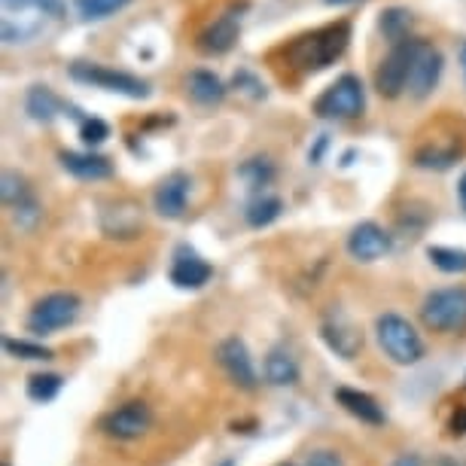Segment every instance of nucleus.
<instances>
[{
    "instance_id": "1",
    "label": "nucleus",
    "mask_w": 466,
    "mask_h": 466,
    "mask_svg": "<svg viewBox=\"0 0 466 466\" xmlns=\"http://www.w3.org/2000/svg\"><path fill=\"white\" fill-rule=\"evenodd\" d=\"M348 43H350V22L341 19L296 37L287 46V61L299 74H320L329 65H336V58L345 56Z\"/></svg>"
},
{
    "instance_id": "2",
    "label": "nucleus",
    "mask_w": 466,
    "mask_h": 466,
    "mask_svg": "<svg viewBox=\"0 0 466 466\" xmlns=\"http://www.w3.org/2000/svg\"><path fill=\"white\" fill-rule=\"evenodd\" d=\"M375 339L378 348L384 350L387 360H393L397 366H415L424 360V339L420 332L411 327V320H406L402 314L387 311L375 320Z\"/></svg>"
},
{
    "instance_id": "3",
    "label": "nucleus",
    "mask_w": 466,
    "mask_h": 466,
    "mask_svg": "<svg viewBox=\"0 0 466 466\" xmlns=\"http://www.w3.org/2000/svg\"><path fill=\"white\" fill-rule=\"evenodd\" d=\"M420 320L439 336H461L466 332V287H442L424 296Z\"/></svg>"
},
{
    "instance_id": "4",
    "label": "nucleus",
    "mask_w": 466,
    "mask_h": 466,
    "mask_svg": "<svg viewBox=\"0 0 466 466\" xmlns=\"http://www.w3.org/2000/svg\"><path fill=\"white\" fill-rule=\"evenodd\" d=\"M67 74L74 83L95 86V89H104V92H116L122 98H131V101H147L149 95H153L147 80L128 74V70H113L107 65H95V61H74V65L67 67Z\"/></svg>"
},
{
    "instance_id": "5",
    "label": "nucleus",
    "mask_w": 466,
    "mask_h": 466,
    "mask_svg": "<svg viewBox=\"0 0 466 466\" xmlns=\"http://www.w3.org/2000/svg\"><path fill=\"white\" fill-rule=\"evenodd\" d=\"M427 40H418V37H409L390 46V52L381 58V65L375 67V92L381 98H400L402 92L409 89L411 83V70H415V61L424 49Z\"/></svg>"
},
{
    "instance_id": "6",
    "label": "nucleus",
    "mask_w": 466,
    "mask_h": 466,
    "mask_svg": "<svg viewBox=\"0 0 466 466\" xmlns=\"http://www.w3.org/2000/svg\"><path fill=\"white\" fill-rule=\"evenodd\" d=\"M366 110V89L357 74H341L314 98V116L320 119H357Z\"/></svg>"
},
{
    "instance_id": "7",
    "label": "nucleus",
    "mask_w": 466,
    "mask_h": 466,
    "mask_svg": "<svg viewBox=\"0 0 466 466\" xmlns=\"http://www.w3.org/2000/svg\"><path fill=\"white\" fill-rule=\"evenodd\" d=\"M80 296L76 293H65V289H58V293H49L34 302L31 314H28V329L34 336H52V332L70 327L76 318H80Z\"/></svg>"
},
{
    "instance_id": "8",
    "label": "nucleus",
    "mask_w": 466,
    "mask_h": 466,
    "mask_svg": "<svg viewBox=\"0 0 466 466\" xmlns=\"http://www.w3.org/2000/svg\"><path fill=\"white\" fill-rule=\"evenodd\" d=\"M0 196H4V205L10 210L13 223L31 232L37 228L43 219V205L37 198V192L31 189V183L15 171H4V180H0Z\"/></svg>"
},
{
    "instance_id": "9",
    "label": "nucleus",
    "mask_w": 466,
    "mask_h": 466,
    "mask_svg": "<svg viewBox=\"0 0 466 466\" xmlns=\"http://www.w3.org/2000/svg\"><path fill=\"white\" fill-rule=\"evenodd\" d=\"M149 427H153V409H149L144 400L122 402V406L107 411L98 424L101 433L107 439H116V442H135Z\"/></svg>"
},
{
    "instance_id": "10",
    "label": "nucleus",
    "mask_w": 466,
    "mask_h": 466,
    "mask_svg": "<svg viewBox=\"0 0 466 466\" xmlns=\"http://www.w3.org/2000/svg\"><path fill=\"white\" fill-rule=\"evenodd\" d=\"M217 363L223 366V372L228 375V381L241 390H257L259 387V375H257V366H253V357L248 345L241 339L228 336L217 345Z\"/></svg>"
},
{
    "instance_id": "11",
    "label": "nucleus",
    "mask_w": 466,
    "mask_h": 466,
    "mask_svg": "<svg viewBox=\"0 0 466 466\" xmlns=\"http://www.w3.org/2000/svg\"><path fill=\"white\" fill-rule=\"evenodd\" d=\"M348 253H350V259H357V262L381 259L384 253H390V232H387L384 226L372 223V219H363V223H357L350 228Z\"/></svg>"
},
{
    "instance_id": "12",
    "label": "nucleus",
    "mask_w": 466,
    "mask_h": 466,
    "mask_svg": "<svg viewBox=\"0 0 466 466\" xmlns=\"http://www.w3.org/2000/svg\"><path fill=\"white\" fill-rule=\"evenodd\" d=\"M238 34H241V13L238 10H228L223 13L219 19H214L208 25L205 31L198 34V40H196V46L201 56H226L228 49L238 43Z\"/></svg>"
},
{
    "instance_id": "13",
    "label": "nucleus",
    "mask_w": 466,
    "mask_h": 466,
    "mask_svg": "<svg viewBox=\"0 0 466 466\" xmlns=\"http://www.w3.org/2000/svg\"><path fill=\"white\" fill-rule=\"evenodd\" d=\"M189 187H192V180H189L187 171H171L153 192L156 214L165 217V219H180L183 214H187Z\"/></svg>"
},
{
    "instance_id": "14",
    "label": "nucleus",
    "mask_w": 466,
    "mask_h": 466,
    "mask_svg": "<svg viewBox=\"0 0 466 466\" xmlns=\"http://www.w3.org/2000/svg\"><path fill=\"white\" fill-rule=\"evenodd\" d=\"M168 278L177 289H201L214 278V266L205 257H198L192 248H177Z\"/></svg>"
},
{
    "instance_id": "15",
    "label": "nucleus",
    "mask_w": 466,
    "mask_h": 466,
    "mask_svg": "<svg viewBox=\"0 0 466 466\" xmlns=\"http://www.w3.org/2000/svg\"><path fill=\"white\" fill-rule=\"evenodd\" d=\"M320 339L327 341V348L341 360H354L363 348V332L341 314H332L320 323Z\"/></svg>"
},
{
    "instance_id": "16",
    "label": "nucleus",
    "mask_w": 466,
    "mask_h": 466,
    "mask_svg": "<svg viewBox=\"0 0 466 466\" xmlns=\"http://www.w3.org/2000/svg\"><path fill=\"white\" fill-rule=\"evenodd\" d=\"M442 70H445V58L433 43H424L420 56L415 61V70H411V83H409V92L411 98H427V95L436 92L439 80H442Z\"/></svg>"
},
{
    "instance_id": "17",
    "label": "nucleus",
    "mask_w": 466,
    "mask_h": 466,
    "mask_svg": "<svg viewBox=\"0 0 466 466\" xmlns=\"http://www.w3.org/2000/svg\"><path fill=\"white\" fill-rule=\"evenodd\" d=\"M58 162L70 177L95 183V180H110L113 177V162L101 153H74V149H61Z\"/></svg>"
},
{
    "instance_id": "18",
    "label": "nucleus",
    "mask_w": 466,
    "mask_h": 466,
    "mask_svg": "<svg viewBox=\"0 0 466 466\" xmlns=\"http://www.w3.org/2000/svg\"><path fill=\"white\" fill-rule=\"evenodd\" d=\"M336 402L341 409L348 411L350 418H357L360 424H369V427H381L387 415H384V409L378 406V400L375 397H369V393L363 390H354V387H336Z\"/></svg>"
},
{
    "instance_id": "19",
    "label": "nucleus",
    "mask_w": 466,
    "mask_h": 466,
    "mask_svg": "<svg viewBox=\"0 0 466 466\" xmlns=\"http://www.w3.org/2000/svg\"><path fill=\"white\" fill-rule=\"evenodd\" d=\"M101 228L107 238H135V235L144 228V214H140L137 205H116L110 210H104L101 214Z\"/></svg>"
},
{
    "instance_id": "20",
    "label": "nucleus",
    "mask_w": 466,
    "mask_h": 466,
    "mask_svg": "<svg viewBox=\"0 0 466 466\" xmlns=\"http://www.w3.org/2000/svg\"><path fill=\"white\" fill-rule=\"evenodd\" d=\"M65 110L70 107L49 89V86H31L28 95H25V113H28L34 122H43V126L56 122Z\"/></svg>"
},
{
    "instance_id": "21",
    "label": "nucleus",
    "mask_w": 466,
    "mask_h": 466,
    "mask_svg": "<svg viewBox=\"0 0 466 466\" xmlns=\"http://www.w3.org/2000/svg\"><path fill=\"white\" fill-rule=\"evenodd\" d=\"M187 92H189L192 101L201 104V107H214V104H219L226 98L228 89H226V83L214 74V70L198 67V70H192V74L187 76Z\"/></svg>"
},
{
    "instance_id": "22",
    "label": "nucleus",
    "mask_w": 466,
    "mask_h": 466,
    "mask_svg": "<svg viewBox=\"0 0 466 466\" xmlns=\"http://www.w3.org/2000/svg\"><path fill=\"white\" fill-rule=\"evenodd\" d=\"M262 375L275 387H293L299 381V363L287 348H271L262 363Z\"/></svg>"
},
{
    "instance_id": "23",
    "label": "nucleus",
    "mask_w": 466,
    "mask_h": 466,
    "mask_svg": "<svg viewBox=\"0 0 466 466\" xmlns=\"http://www.w3.org/2000/svg\"><path fill=\"white\" fill-rule=\"evenodd\" d=\"M411 22H415V15H411V10H406V6H387V10H381V15H378V31L390 40V46H397V43L409 40Z\"/></svg>"
},
{
    "instance_id": "24",
    "label": "nucleus",
    "mask_w": 466,
    "mask_h": 466,
    "mask_svg": "<svg viewBox=\"0 0 466 466\" xmlns=\"http://www.w3.org/2000/svg\"><path fill=\"white\" fill-rule=\"evenodd\" d=\"M427 259L433 262L445 275H466V250L461 248H445V244H430Z\"/></svg>"
},
{
    "instance_id": "25",
    "label": "nucleus",
    "mask_w": 466,
    "mask_h": 466,
    "mask_svg": "<svg viewBox=\"0 0 466 466\" xmlns=\"http://www.w3.org/2000/svg\"><path fill=\"white\" fill-rule=\"evenodd\" d=\"M284 214V201H280L278 196H259L257 201H250L248 205V226L253 228H266L271 226L275 219Z\"/></svg>"
},
{
    "instance_id": "26",
    "label": "nucleus",
    "mask_w": 466,
    "mask_h": 466,
    "mask_svg": "<svg viewBox=\"0 0 466 466\" xmlns=\"http://www.w3.org/2000/svg\"><path fill=\"white\" fill-rule=\"evenodd\" d=\"M457 149L454 147H420L415 153V165L424 171H448L457 162Z\"/></svg>"
},
{
    "instance_id": "27",
    "label": "nucleus",
    "mask_w": 466,
    "mask_h": 466,
    "mask_svg": "<svg viewBox=\"0 0 466 466\" xmlns=\"http://www.w3.org/2000/svg\"><path fill=\"white\" fill-rule=\"evenodd\" d=\"M65 387V378L58 372H37L28 378V400L34 402H52Z\"/></svg>"
},
{
    "instance_id": "28",
    "label": "nucleus",
    "mask_w": 466,
    "mask_h": 466,
    "mask_svg": "<svg viewBox=\"0 0 466 466\" xmlns=\"http://www.w3.org/2000/svg\"><path fill=\"white\" fill-rule=\"evenodd\" d=\"M131 0H74V10L80 13V19L86 22H98L107 15H116L119 10H126Z\"/></svg>"
},
{
    "instance_id": "29",
    "label": "nucleus",
    "mask_w": 466,
    "mask_h": 466,
    "mask_svg": "<svg viewBox=\"0 0 466 466\" xmlns=\"http://www.w3.org/2000/svg\"><path fill=\"white\" fill-rule=\"evenodd\" d=\"M4 350L15 360H52V350L37 345V341H25V339H4Z\"/></svg>"
},
{
    "instance_id": "30",
    "label": "nucleus",
    "mask_w": 466,
    "mask_h": 466,
    "mask_svg": "<svg viewBox=\"0 0 466 466\" xmlns=\"http://www.w3.org/2000/svg\"><path fill=\"white\" fill-rule=\"evenodd\" d=\"M238 174L244 180L250 183L253 189H259V187H266V183L275 177V168H271V162L268 159H262V156H257V159H248L238 168Z\"/></svg>"
},
{
    "instance_id": "31",
    "label": "nucleus",
    "mask_w": 466,
    "mask_h": 466,
    "mask_svg": "<svg viewBox=\"0 0 466 466\" xmlns=\"http://www.w3.org/2000/svg\"><path fill=\"white\" fill-rule=\"evenodd\" d=\"M80 137L86 147H101L110 137V126L98 116H86L80 119Z\"/></svg>"
},
{
    "instance_id": "32",
    "label": "nucleus",
    "mask_w": 466,
    "mask_h": 466,
    "mask_svg": "<svg viewBox=\"0 0 466 466\" xmlns=\"http://www.w3.org/2000/svg\"><path fill=\"white\" fill-rule=\"evenodd\" d=\"M232 89H241L244 95H250L253 101H262V98H266V95H268L259 76L253 74V70H248V67H241L238 74L232 76Z\"/></svg>"
},
{
    "instance_id": "33",
    "label": "nucleus",
    "mask_w": 466,
    "mask_h": 466,
    "mask_svg": "<svg viewBox=\"0 0 466 466\" xmlns=\"http://www.w3.org/2000/svg\"><path fill=\"white\" fill-rule=\"evenodd\" d=\"M302 466H345V457L332 448H314V451L305 454Z\"/></svg>"
},
{
    "instance_id": "34",
    "label": "nucleus",
    "mask_w": 466,
    "mask_h": 466,
    "mask_svg": "<svg viewBox=\"0 0 466 466\" xmlns=\"http://www.w3.org/2000/svg\"><path fill=\"white\" fill-rule=\"evenodd\" d=\"M34 13L40 15H52V19H61L65 15V0H31Z\"/></svg>"
},
{
    "instance_id": "35",
    "label": "nucleus",
    "mask_w": 466,
    "mask_h": 466,
    "mask_svg": "<svg viewBox=\"0 0 466 466\" xmlns=\"http://www.w3.org/2000/svg\"><path fill=\"white\" fill-rule=\"evenodd\" d=\"M451 433H454V436H466V406L454 411V418H451Z\"/></svg>"
},
{
    "instance_id": "36",
    "label": "nucleus",
    "mask_w": 466,
    "mask_h": 466,
    "mask_svg": "<svg viewBox=\"0 0 466 466\" xmlns=\"http://www.w3.org/2000/svg\"><path fill=\"white\" fill-rule=\"evenodd\" d=\"M327 144H329V135H320V137H318V147H314L311 153H308V162L318 165V162H320V156H323V149H327Z\"/></svg>"
},
{
    "instance_id": "37",
    "label": "nucleus",
    "mask_w": 466,
    "mask_h": 466,
    "mask_svg": "<svg viewBox=\"0 0 466 466\" xmlns=\"http://www.w3.org/2000/svg\"><path fill=\"white\" fill-rule=\"evenodd\" d=\"M393 466H424V463H420L418 454H400L397 461H393Z\"/></svg>"
},
{
    "instance_id": "38",
    "label": "nucleus",
    "mask_w": 466,
    "mask_h": 466,
    "mask_svg": "<svg viewBox=\"0 0 466 466\" xmlns=\"http://www.w3.org/2000/svg\"><path fill=\"white\" fill-rule=\"evenodd\" d=\"M457 198H461V205L466 210V171L461 174V180H457Z\"/></svg>"
},
{
    "instance_id": "39",
    "label": "nucleus",
    "mask_w": 466,
    "mask_h": 466,
    "mask_svg": "<svg viewBox=\"0 0 466 466\" xmlns=\"http://www.w3.org/2000/svg\"><path fill=\"white\" fill-rule=\"evenodd\" d=\"M327 6H350V4H363V0H323Z\"/></svg>"
},
{
    "instance_id": "40",
    "label": "nucleus",
    "mask_w": 466,
    "mask_h": 466,
    "mask_svg": "<svg viewBox=\"0 0 466 466\" xmlns=\"http://www.w3.org/2000/svg\"><path fill=\"white\" fill-rule=\"evenodd\" d=\"M461 65H463V76H466V43L461 46Z\"/></svg>"
},
{
    "instance_id": "41",
    "label": "nucleus",
    "mask_w": 466,
    "mask_h": 466,
    "mask_svg": "<svg viewBox=\"0 0 466 466\" xmlns=\"http://www.w3.org/2000/svg\"><path fill=\"white\" fill-rule=\"evenodd\" d=\"M436 466H463V463H457V461H448V457H445V461H439Z\"/></svg>"
},
{
    "instance_id": "42",
    "label": "nucleus",
    "mask_w": 466,
    "mask_h": 466,
    "mask_svg": "<svg viewBox=\"0 0 466 466\" xmlns=\"http://www.w3.org/2000/svg\"><path fill=\"white\" fill-rule=\"evenodd\" d=\"M219 466H235V461H223V463H219Z\"/></svg>"
},
{
    "instance_id": "43",
    "label": "nucleus",
    "mask_w": 466,
    "mask_h": 466,
    "mask_svg": "<svg viewBox=\"0 0 466 466\" xmlns=\"http://www.w3.org/2000/svg\"><path fill=\"white\" fill-rule=\"evenodd\" d=\"M463 387H466V378H463Z\"/></svg>"
},
{
    "instance_id": "44",
    "label": "nucleus",
    "mask_w": 466,
    "mask_h": 466,
    "mask_svg": "<svg viewBox=\"0 0 466 466\" xmlns=\"http://www.w3.org/2000/svg\"><path fill=\"white\" fill-rule=\"evenodd\" d=\"M284 466H293V463H284Z\"/></svg>"
},
{
    "instance_id": "45",
    "label": "nucleus",
    "mask_w": 466,
    "mask_h": 466,
    "mask_svg": "<svg viewBox=\"0 0 466 466\" xmlns=\"http://www.w3.org/2000/svg\"><path fill=\"white\" fill-rule=\"evenodd\" d=\"M4 466H10V463H4Z\"/></svg>"
}]
</instances>
